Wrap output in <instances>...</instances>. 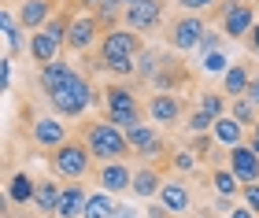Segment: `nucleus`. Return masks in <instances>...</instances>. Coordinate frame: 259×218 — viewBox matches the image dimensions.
<instances>
[{"label":"nucleus","mask_w":259,"mask_h":218,"mask_svg":"<svg viewBox=\"0 0 259 218\" xmlns=\"http://www.w3.org/2000/svg\"><path fill=\"white\" fill-rule=\"evenodd\" d=\"M159 207L167 214H189L193 207V192L185 181H163L159 185Z\"/></svg>","instance_id":"nucleus-14"},{"label":"nucleus","mask_w":259,"mask_h":218,"mask_svg":"<svg viewBox=\"0 0 259 218\" xmlns=\"http://www.w3.org/2000/svg\"><path fill=\"white\" fill-rule=\"evenodd\" d=\"M49 163H52V174H56V178L78 181V178L89 174L93 155L85 152V144H81V141H63L60 148H52V152H49Z\"/></svg>","instance_id":"nucleus-5"},{"label":"nucleus","mask_w":259,"mask_h":218,"mask_svg":"<svg viewBox=\"0 0 259 218\" xmlns=\"http://www.w3.org/2000/svg\"><path fill=\"white\" fill-rule=\"evenodd\" d=\"M200 71L204 74H226L230 71V60H226V52H207V56H200Z\"/></svg>","instance_id":"nucleus-28"},{"label":"nucleus","mask_w":259,"mask_h":218,"mask_svg":"<svg viewBox=\"0 0 259 218\" xmlns=\"http://www.w3.org/2000/svg\"><path fill=\"white\" fill-rule=\"evenodd\" d=\"M244 96H248L252 104L259 107V71H252V78H248V93H244Z\"/></svg>","instance_id":"nucleus-35"},{"label":"nucleus","mask_w":259,"mask_h":218,"mask_svg":"<svg viewBox=\"0 0 259 218\" xmlns=\"http://www.w3.org/2000/svg\"><path fill=\"white\" fill-rule=\"evenodd\" d=\"M248 148H252V152L259 155V137H252V141H248Z\"/></svg>","instance_id":"nucleus-41"},{"label":"nucleus","mask_w":259,"mask_h":218,"mask_svg":"<svg viewBox=\"0 0 259 218\" xmlns=\"http://www.w3.org/2000/svg\"><path fill=\"white\" fill-rule=\"evenodd\" d=\"M52 11H56V0H22L19 4V26L37 33L52 19Z\"/></svg>","instance_id":"nucleus-15"},{"label":"nucleus","mask_w":259,"mask_h":218,"mask_svg":"<svg viewBox=\"0 0 259 218\" xmlns=\"http://www.w3.org/2000/svg\"><path fill=\"white\" fill-rule=\"evenodd\" d=\"M174 167H178L182 174H185V170H189V174H193V170H196V159H193L189 152H178V155H174Z\"/></svg>","instance_id":"nucleus-34"},{"label":"nucleus","mask_w":259,"mask_h":218,"mask_svg":"<svg viewBox=\"0 0 259 218\" xmlns=\"http://www.w3.org/2000/svg\"><path fill=\"white\" fill-rule=\"evenodd\" d=\"M49 96V104L56 111V119H81L89 107H93V100H97V93H93V85L81 78L78 71H70L60 85L52 89V93H45Z\"/></svg>","instance_id":"nucleus-2"},{"label":"nucleus","mask_w":259,"mask_h":218,"mask_svg":"<svg viewBox=\"0 0 259 218\" xmlns=\"http://www.w3.org/2000/svg\"><path fill=\"white\" fill-rule=\"evenodd\" d=\"M11 211H8V196H0V218H8Z\"/></svg>","instance_id":"nucleus-40"},{"label":"nucleus","mask_w":259,"mask_h":218,"mask_svg":"<svg viewBox=\"0 0 259 218\" xmlns=\"http://www.w3.org/2000/svg\"><path fill=\"white\" fill-rule=\"evenodd\" d=\"M196 48H200V56H207V52H219V48H222V37H219V33H204Z\"/></svg>","instance_id":"nucleus-33"},{"label":"nucleus","mask_w":259,"mask_h":218,"mask_svg":"<svg viewBox=\"0 0 259 218\" xmlns=\"http://www.w3.org/2000/svg\"><path fill=\"white\" fill-rule=\"evenodd\" d=\"M130 192H137L141 200H152V196H159V170H152V167H141V170H134Z\"/></svg>","instance_id":"nucleus-20"},{"label":"nucleus","mask_w":259,"mask_h":218,"mask_svg":"<svg viewBox=\"0 0 259 218\" xmlns=\"http://www.w3.org/2000/svg\"><path fill=\"white\" fill-rule=\"evenodd\" d=\"M126 148H130V155H141V159H156V155H163L167 141H163V133L156 130V126L141 122V126H134V130H126Z\"/></svg>","instance_id":"nucleus-9"},{"label":"nucleus","mask_w":259,"mask_h":218,"mask_svg":"<svg viewBox=\"0 0 259 218\" xmlns=\"http://www.w3.org/2000/svg\"><path fill=\"white\" fill-rule=\"evenodd\" d=\"M230 218H255V214H252L248 207H233V211H230Z\"/></svg>","instance_id":"nucleus-39"},{"label":"nucleus","mask_w":259,"mask_h":218,"mask_svg":"<svg viewBox=\"0 0 259 218\" xmlns=\"http://www.w3.org/2000/svg\"><path fill=\"white\" fill-rule=\"evenodd\" d=\"M108 93V122L115 126V130H134V126L145 122V104L137 100V93H130V85H108L104 89Z\"/></svg>","instance_id":"nucleus-4"},{"label":"nucleus","mask_w":259,"mask_h":218,"mask_svg":"<svg viewBox=\"0 0 259 218\" xmlns=\"http://www.w3.org/2000/svg\"><path fill=\"white\" fill-rule=\"evenodd\" d=\"M241 196H244V207L259 218V181H252V185H241Z\"/></svg>","instance_id":"nucleus-31"},{"label":"nucleus","mask_w":259,"mask_h":218,"mask_svg":"<svg viewBox=\"0 0 259 218\" xmlns=\"http://www.w3.org/2000/svg\"><path fill=\"white\" fill-rule=\"evenodd\" d=\"M30 137H33V144H41V148H60V144L67 141V122H63V119H56V115L33 119Z\"/></svg>","instance_id":"nucleus-13"},{"label":"nucleus","mask_w":259,"mask_h":218,"mask_svg":"<svg viewBox=\"0 0 259 218\" xmlns=\"http://www.w3.org/2000/svg\"><path fill=\"white\" fill-rule=\"evenodd\" d=\"M97 37H100L97 15H89V11L70 15V22H67V48L70 52H89L93 44H97Z\"/></svg>","instance_id":"nucleus-10"},{"label":"nucleus","mask_w":259,"mask_h":218,"mask_svg":"<svg viewBox=\"0 0 259 218\" xmlns=\"http://www.w3.org/2000/svg\"><path fill=\"white\" fill-rule=\"evenodd\" d=\"M200 111H207L211 119H222V115H226V96L222 93H204L200 96Z\"/></svg>","instance_id":"nucleus-29"},{"label":"nucleus","mask_w":259,"mask_h":218,"mask_svg":"<svg viewBox=\"0 0 259 218\" xmlns=\"http://www.w3.org/2000/svg\"><path fill=\"white\" fill-rule=\"evenodd\" d=\"M211 126H215V119H211L207 111H193L189 115V133H211Z\"/></svg>","instance_id":"nucleus-30"},{"label":"nucleus","mask_w":259,"mask_h":218,"mask_svg":"<svg viewBox=\"0 0 259 218\" xmlns=\"http://www.w3.org/2000/svg\"><path fill=\"white\" fill-rule=\"evenodd\" d=\"M211 181H215V192H219V196H226V200L241 192V181L233 178V170H215V174H211Z\"/></svg>","instance_id":"nucleus-27"},{"label":"nucleus","mask_w":259,"mask_h":218,"mask_svg":"<svg viewBox=\"0 0 259 218\" xmlns=\"http://www.w3.org/2000/svg\"><path fill=\"white\" fill-rule=\"evenodd\" d=\"M248 78H252L248 63H230V71L222 74V96H226V100L244 96V93H248Z\"/></svg>","instance_id":"nucleus-18"},{"label":"nucleus","mask_w":259,"mask_h":218,"mask_svg":"<svg viewBox=\"0 0 259 218\" xmlns=\"http://www.w3.org/2000/svg\"><path fill=\"white\" fill-rule=\"evenodd\" d=\"M241 126L230 119V115H222V119H215V126H211V141H219V144H226V148H233V144H241Z\"/></svg>","instance_id":"nucleus-21"},{"label":"nucleus","mask_w":259,"mask_h":218,"mask_svg":"<svg viewBox=\"0 0 259 218\" xmlns=\"http://www.w3.org/2000/svg\"><path fill=\"white\" fill-rule=\"evenodd\" d=\"M130 4H141V0H122V8H130Z\"/></svg>","instance_id":"nucleus-42"},{"label":"nucleus","mask_w":259,"mask_h":218,"mask_svg":"<svg viewBox=\"0 0 259 218\" xmlns=\"http://www.w3.org/2000/svg\"><path fill=\"white\" fill-rule=\"evenodd\" d=\"M33 189H37V181L30 174H11V185H8V200L11 203H33Z\"/></svg>","instance_id":"nucleus-22"},{"label":"nucleus","mask_w":259,"mask_h":218,"mask_svg":"<svg viewBox=\"0 0 259 218\" xmlns=\"http://www.w3.org/2000/svg\"><path fill=\"white\" fill-rule=\"evenodd\" d=\"M97 181H100V192L115 196V192H126V189H130L134 174H130V167H126V163H100Z\"/></svg>","instance_id":"nucleus-17"},{"label":"nucleus","mask_w":259,"mask_h":218,"mask_svg":"<svg viewBox=\"0 0 259 218\" xmlns=\"http://www.w3.org/2000/svg\"><path fill=\"white\" fill-rule=\"evenodd\" d=\"M255 26V8L248 4V0H226L222 4V33L233 41H241V37H248Z\"/></svg>","instance_id":"nucleus-6"},{"label":"nucleus","mask_w":259,"mask_h":218,"mask_svg":"<svg viewBox=\"0 0 259 218\" xmlns=\"http://www.w3.org/2000/svg\"><path fill=\"white\" fill-rule=\"evenodd\" d=\"M185 15H200V11H207V8H215L219 0H178Z\"/></svg>","instance_id":"nucleus-32"},{"label":"nucleus","mask_w":259,"mask_h":218,"mask_svg":"<svg viewBox=\"0 0 259 218\" xmlns=\"http://www.w3.org/2000/svg\"><path fill=\"white\" fill-rule=\"evenodd\" d=\"M226 159H230V170H233V178H237L241 185L259 181V155L252 152L248 144H233L230 152H226Z\"/></svg>","instance_id":"nucleus-12"},{"label":"nucleus","mask_w":259,"mask_h":218,"mask_svg":"<svg viewBox=\"0 0 259 218\" xmlns=\"http://www.w3.org/2000/svg\"><path fill=\"white\" fill-rule=\"evenodd\" d=\"M163 0H141V4H130L122 8V26L126 30H134V33H148V30H156L159 22H163Z\"/></svg>","instance_id":"nucleus-8"},{"label":"nucleus","mask_w":259,"mask_h":218,"mask_svg":"<svg viewBox=\"0 0 259 218\" xmlns=\"http://www.w3.org/2000/svg\"><path fill=\"white\" fill-rule=\"evenodd\" d=\"M85 196L89 192L81 185H70V189H60V200H56V218H81V207H85Z\"/></svg>","instance_id":"nucleus-19"},{"label":"nucleus","mask_w":259,"mask_h":218,"mask_svg":"<svg viewBox=\"0 0 259 218\" xmlns=\"http://www.w3.org/2000/svg\"><path fill=\"white\" fill-rule=\"evenodd\" d=\"M81 144H85V152L93 159H100V163H122L130 155L126 148V133L115 130V126L104 119V122H85L81 126Z\"/></svg>","instance_id":"nucleus-3"},{"label":"nucleus","mask_w":259,"mask_h":218,"mask_svg":"<svg viewBox=\"0 0 259 218\" xmlns=\"http://www.w3.org/2000/svg\"><path fill=\"white\" fill-rule=\"evenodd\" d=\"M148 218H174V214H167L159 203H152V207H148Z\"/></svg>","instance_id":"nucleus-38"},{"label":"nucleus","mask_w":259,"mask_h":218,"mask_svg":"<svg viewBox=\"0 0 259 218\" xmlns=\"http://www.w3.org/2000/svg\"><path fill=\"white\" fill-rule=\"evenodd\" d=\"M182 111H185V104L174 93H152L148 100H145V115L152 122H159V126H170V122H178L182 119Z\"/></svg>","instance_id":"nucleus-11"},{"label":"nucleus","mask_w":259,"mask_h":218,"mask_svg":"<svg viewBox=\"0 0 259 218\" xmlns=\"http://www.w3.org/2000/svg\"><path fill=\"white\" fill-rule=\"evenodd\" d=\"M60 48H63V41L56 37V33H49V30H37V33H30V44H26V52L33 56V63H52V60H60Z\"/></svg>","instance_id":"nucleus-16"},{"label":"nucleus","mask_w":259,"mask_h":218,"mask_svg":"<svg viewBox=\"0 0 259 218\" xmlns=\"http://www.w3.org/2000/svg\"><path fill=\"white\" fill-rule=\"evenodd\" d=\"M70 71H74V67H70V63H63V60H52V63H45L41 71H37V78H41V89H45V93H52V89L60 85V82H63V78H67Z\"/></svg>","instance_id":"nucleus-24"},{"label":"nucleus","mask_w":259,"mask_h":218,"mask_svg":"<svg viewBox=\"0 0 259 218\" xmlns=\"http://www.w3.org/2000/svg\"><path fill=\"white\" fill-rule=\"evenodd\" d=\"M196 218H207V214H196Z\"/></svg>","instance_id":"nucleus-44"},{"label":"nucleus","mask_w":259,"mask_h":218,"mask_svg":"<svg viewBox=\"0 0 259 218\" xmlns=\"http://www.w3.org/2000/svg\"><path fill=\"white\" fill-rule=\"evenodd\" d=\"M252 137H259V122H255V126H252Z\"/></svg>","instance_id":"nucleus-43"},{"label":"nucleus","mask_w":259,"mask_h":218,"mask_svg":"<svg viewBox=\"0 0 259 218\" xmlns=\"http://www.w3.org/2000/svg\"><path fill=\"white\" fill-rule=\"evenodd\" d=\"M111 218H137V211L130 207V203H115V214Z\"/></svg>","instance_id":"nucleus-36"},{"label":"nucleus","mask_w":259,"mask_h":218,"mask_svg":"<svg viewBox=\"0 0 259 218\" xmlns=\"http://www.w3.org/2000/svg\"><path fill=\"white\" fill-rule=\"evenodd\" d=\"M137 56H141V33L126 30V26H115L100 41V63L97 67H104V71H111L119 78H130L137 71Z\"/></svg>","instance_id":"nucleus-1"},{"label":"nucleus","mask_w":259,"mask_h":218,"mask_svg":"<svg viewBox=\"0 0 259 218\" xmlns=\"http://www.w3.org/2000/svg\"><path fill=\"white\" fill-rule=\"evenodd\" d=\"M255 111H259V107L252 104L248 96H237V100H230V119L237 122L241 130H244V126H255V122H259V115H255Z\"/></svg>","instance_id":"nucleus-26"},{"label":"nucleus","mask_w":259,"mask_h":218,"mask_svg":"<svg viewBox=\"0 0 259 218\" xmlns=\"http://www.w3.org/2000/svg\"><path fill=\"white\" fill-rule=\"evenodd\" d=\"M204 33H207V26H204L200 15H178L170 22V30H167V41H170L174 52H193Z\"/></svg>","instance_id":"nucleus-7"},{"label":"nucleus","mask_w":259,"mask_h":218,"mask_svg":"<svg viewBox=\"0 0 259 218\" xmlns=\"http://www.w3.org/2000/svg\"><path fill=\"white\" fill-rule=\"evenodd\" d=\"M248 48L259 56V19H255V26H252V33H248Z\"/></svg>","instance_id":"nucleus-37"},{"label":"nucleus","mask_w":259,"mask_h":218,"mask_svg":"<svg viewBox=\"0 0 259 218\" xmlns=\"http://www.w3.org/2000/svg\"><path fill=\"white\" fill-rule=\"evenodd\" d=\"M56 200H60V185H56V181H37V189H33V207L41 214H52Z\"/></svg>","instance_id":"nucleus-25"},{"label":"nucleus","mask_w":259,"mask_h":218,"mask_svg":"<svg viewBox=\"0 0 259 218\" xmlns=\"http://www.w3.org/2000/svg\"><path fill=\"white\" fill-rule=\"evenodd\" d=\"M115 214V200L108 192H89L85 207H81V218H111Z\"/></svg>","instance_id":"nucleus-23"}]
</instances>
